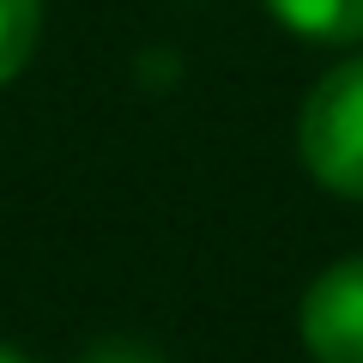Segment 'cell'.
I'll use <instances>...</instances> for the list:
<instances>
[{"label":"cell","instance_id":"1","mask_svg":"<svg viewBox=\"0 0 363 363\" xmlns=\"http://www.w3.org/2000/svg\"><path fill=\"white\" fill-rule=\"evenodd\" d=\"M303 164L321 188L345 200H363V55L321 79L303 104Z\"/></svg>","mask_w":363,"mask_h":363},{"label":"cell","instance_id":"2","mask_svg":"<svg viewBox=\"0 0 363 363\" xmlns=\"http://www.w3.org/2000/svg\"><path fill=\"white\" fill-rule=\"evenodd\" d=\"M303 345L315 363H363V255L327 267L303 297Z\"/></svg>","mask_w":363,"mask_h":363},{"label":"cell","instance_id":"3","mask_svg":"<svg viewBox=\"0 0 363 363\" xmlns=\"http://www.w3.org/2000/svg\"><path fill=\"white\" fill-rule=\"evenodd\" d=\"M267 13L309 43H363V0H267Z\"/></svg>","mask_w":363,"mask_h":363},{"label":"cell","instance_id":"4","mask_svg":"<svg viewBox=\"0 0 363 363\" xmlns=\"http://www.w3.org/2000/svg\"><path fill=\"white\" fill-rule=\"evenodd\" d=\"M43 25V0H0V85L30 61Z\"/></svg>","mask_w":363,"mask_h":363},{"label":"cell","instance_id":"5","mask_svg":"<svg viewBox=\"0 0 363 363\" xmlns=\"http://www.w3.org/2000/svg\"><path fill=\"white\" fill-rule=\"evenodd\" d=\"M85 363H164L152 345H133V339H109V345L85 351Z\"/></svg>","mask_w":363,"mask_h":363},{"label":"cell","instance_id":"6","mask_svg":"<svg viewBox=\"0 0 363 363\" xmlns=\"http://www.w3.org/2000/svg\"><path fill=\"white\" fill-rule=\"evenodd\" d=\"M0 363H25V357H13V351H0Z\"/></svg>","mask_w":363,"mask_h":363}]
</instances>
